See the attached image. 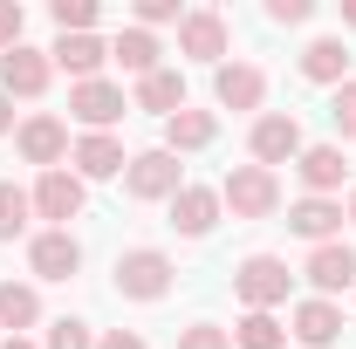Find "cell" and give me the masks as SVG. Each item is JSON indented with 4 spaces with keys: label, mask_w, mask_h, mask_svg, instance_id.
Segmentation results:
<instances>
[{
    "label": "cell",
    "mask_w": 356,
    "mask_h": 349,
    "mask_svg": "<svg viewBox=\"0 0 356 349\" xmlns=\"http://www.w3.org/2000/svg\"><path fill=\"white\" fill-rule=\"evenodd\" d=\"M254 158H261V165H288V158H302V124L281 117V110L261 117V124H254Z\"/></svg>",
    "instance_id": "8"
},
{
    "label": "cell",
    "mask_w": 356,
    "mask_h": 349,
    "mask_svg": "<svg viewBox=\"0 0 356 349\" xmlns=\"http://www.w3.org/2000/svg\"><path fill=\"white\" fill-rule=\"evenodd\" d=\"M220 199L233 206V219H267L274 206H281V185H274L267 165H240V172H226Z\"/></svg>",
    "instance_id": "1"
},
{
    "label": "cell",
    "mask_w": 356,
    "mask_h": 349,
    "mask_svg": "<svg viewBox=\"0 0 356 349\" xmlns=\"http://www.w3.org/2000/svg\"><path fill=\"white\" fill-rule=\"evenodd\" d=\"M110 55H117V62H124V69H131L137 83H144V76H158V42H151V35H144V28H124V35H117V42H110Z\"/></svg>",
    "instance_id": "22"
},
{
    "label": "cell",
    "mask_w": 356,
    "mask_h": 349,
    "mask_svg": "<svg viewBox=\"0 0 356 349\" xmlns=\"http://www.w3.org/2000/svg\"><path fill=\"white\" fill-rule=\"evenodd\" d=\"M28 261H35V274H42V281H69V274L83 267V247L69 240V226H55V233H42V240L28 247Z\"/></svg>",
    "instance_id": "9"
},
{
    "label": "cell",
    "mask_w": 356,
    "mask_h": 349,
    "mask_svg": "<svg viewBox=\"0 0 356 349\" xmlns=\"http://www.w3.org/2000/svg\"><path fill=\"white\" fill-rule=\"evenodd\" d=\"M206 144H213V117H206V110H178L172 124H165V151H206Z\"/></svg>",
    "instance_id": "21"
},
{
    "label": "cell",
    "mask_w": 356,
    "mask_h": 349,
    "mask_svg": "<svg viewBox=\"0 0 356 349\" xmlns=\"http://www.w3.org/2000/svg\"><path fill=\"white\" fill-rule=\"evenodd\" d=\"M96 349H144V336H131V329H110V336H103Z\"/></svg>",
    "instance_id": "34"
},
{
    "label": "cell",
    "mask_w": 356,
    "mask_h": 349,
    "mask_svg": "<svg viewBox=\"0 0 356 349\" xmlns=\"http://www.w3.org/2000/svg\"><path fill=\"white\" fill-rule=\"evenodd\" d=\"M295 336L309 349H329L336 336H343V315H336V302H302L295 308Z\"/></svg>",
    "instance_id": "19"
},
{
    "label": "cell",
    "mask_w": 356,
    "mask_h": 349,
    "mask_svg": "<svg viewBox=\"0 0 356 349\" xmlns=\"http://www.w3.org/2000/svg\"><path fill=\"white\" fill-rule=\"evenodd\" d=\"M343 69H350V48L343 42H309L302 48V76L309 83H343Z\"/></svg>",
    "instance_id": "23"
},
{
    "label": "cell",
    "mask_w": 356,
    "mask_h": 349,
    "mask_svg": "<svg viewBox=\"0 0 356 349\" xmlns=\"http://www.w3.org/2000/svg\"><path fill=\"white\" fill-rule=\"evenodd\" d=\"M62 151H69V131H62L55 117H28V124H21V158H28V165H48V172H55Z\"/></svg>",
    "instance_id": "15"
},
{
    "label": "cell",
    "mask_w": 356,
    "mask_h": 349,
    "mask_svg": "<svg viewBox=\"0 0 356 349\" xmlns=\"http://www.w3.org/2000/svg\"><path fill=\"white\" fill-rule=\"evenodd\" d=\"M288 226H295L302 240H315V247H329V233L343 226V206H336V199H302V206L288 213Z\"/></svg>",
    "instance_id": "18"
},
{
    "label": "cell",
    "mask_w": 356,
    "mask_h": 349,
    "mask_svg": "<svg viewBox=\"0 0 356 349\" xmlns=\"http://www.w3.org/2000/svg\"><path fill=\"white\" fill-rule=\"evenodd\" d=\"M267 21L295 28V21H309V0H267Z\"/></svg>",
    "instance_id": "31"
},
{
    "label": "cell",
    "mask_w": 356,
    "mask_h": 349,
    "mask_svg": "<svg viewBox=\"0 0 356 349\" xmlns=\"http://www.w3.org/2000/svg\"><path fill=\"white\" fill-rule=\"evenodd\" d=\"M7 124H14V110H7V96H0V131H7Z\"/></svg>",
    "instance_id": "35"
},
{
    "label": "cell",
    "mask_w": 356,
    "mask_h": 349,
    "mask_svg": "<svg viewBox=\"0 0 356 349\" xmlns=\"http://www.w3.org/2000/svg\"><path fill=\"white\" fill-rule=\"evenodd\" d=\"M233 343H240V349H281V343H288V329H281L267 308H247L240 329H233Z\"/></svg>",
    "instance_id": "24"
},
{
    "label": "cell",
    "mask_w": 356,
    "mask_h": 349,
    "mask_svg": "<svg viewBox=\"0 0 356 349\" xmlns=\"http://www.w3.org/2000/svg\"><path fill=\"white\" fill-rule=\"evenodd\" d=\"M35 213H42V219H62V226H69V219L83 213V178H76V172H62V165H55V172H42V185H35Z\"/></svg>",
    "instance_id": "7"
},
{
    "label": "cell",
    "mask_w": 356,
    "mask_h": 349,
    "mask_svg": "<svg viewBox=\"0 0 356 349\" xmlns=\"http://www.w3.org/2000/svg\"><path fill=\"white\" fill-rule=\"evenodd\" d=\"M261 69H254V62H226L220 76H213V96H220L226 110H254V103H261Z\"/></svg>",
    "instance_id": "13"
},
{
    "label": "cell",
    "mask_w": 356,
    "mask_h": 349,
    "mask_svg": "<svg viewBox=\"0 0 356 349\" xmlns=\"http://www.w3.org/2000/svg\"><path fill=\"white\" fill-rule=\"evenodd\" d=\"M343 21H350V28H356V0H350V7H343Z\"/></svg>",
    "instance_id": "36"
},
{
    "label": "cell",
    "mask_w": 356,
    "mask_h": 349,
    "mask_svg": "<svg viewBox=\"0 0 356 349\" xmlns=\"http://www.w3.org/2000/svg\"><path fill=\"white\" fill-rule=\"evenodd\" d=\"M48 55H55V62H62V69H69L76 83H96V69L110 62V48L96 42V35H62V42L48 48Z\"/></svg>",
    "instance_id": "14"
},
{
    "label": "cell",
    "mask_w": 356,
    "mask_h": 349,
    "mask_svg": "<svg viewBox=\"0 0 356 349\" xmlns=\"http://www.w3.org/2000/svg\"><path fill=\"white\" fill-rule=\"evenodd\" d=\"M48 14H55V28H62V35H89V21H96V0H55Z\"/></svg>",
    "instance_id": "27"
},
{
    "label": "cell",
    "mask_w": 356,
    "mask_h": 349,
    "mask_svg": "<svg viewBox=\"0 0 356 349\" xmlns=\"http://www.w3.org/2000/svg\"><path fill=\"white\" fill-rule=\"evenodd\" d=\"M350 219H356V192H350Z\"/></svg>",
    "instance_id": "38"
},
{
    "label": "cell",
    "mask_w": 356,
    "mask_h": 349,
    "mask_svg": "<svg viewBox=\"0 0 356 349\" xmlns=\"http://www.w3.org/2000/svg\"><path fill=\"white\" fill-rule=\"evenodd\" d=\"M28 206H35V199H28L21 185H7V178H0V240H14V233L28 226Z\"/></svg>",
    "instance_id": "26"
},
{
    "label": "cell",
    "mask_w": 356,
    "mask_h": 349,
    "mask_svg": "<svg viewBox=\"0 0 356 349\" xmlns=\"http://www.w3.org/2000/svg\"><path fill=\"white\" fill-rule=\"evenodd\" d=\"M233 288H240V302H247V308H274V302H288V261L254 254V261L233 274Z\"/></svg>",
    "instance_id": "3"
},
{
    "label": "cell",
    "mask_w": 356,
    "mask_h": 349,
    "mask_svg": "<svg viewBox=\"0 0 356 349\" xmlns=\"http://www.w3.org/2000/svg\"><path fill=\"white\" fill-rule=\"evenodd\" d=\"M117 288H124L131 302H158V295L172 288V261H165V254H151V247H137V254L117 261Z\"/></svg>",
    "instance_id": "2"
},
{
    "label": "cell",
    "mask_w": 356,
    "mask_h": 349,
    "mask_svg": "<svg viewBox=\"0 0 356 349\" xmlns=\"http://www.w3.org/2000/svg\"><path fill=\"white\" fill-rule=\"evenodd\" d=\"M48 349H96V343H89V329H83V322H69V315H62V322L48 329Z\"/></svg>",
    "instance_id": "29"
},
{
    "label": "cell",
    "mask_w": 356,
    "mask_h": 349,
    "mask_svg": "<svg viewBox=\"0 0 356 349\" xmlns=\"http://www.w3.org/2000/svg\"><path fill=\"white\" fill-rule=\"evenodd\" d=\"M0 349H35V343H21V336H14V343H0Z\"/></svg>",
    "instance_id": "37"
},
{
    "label": "cell",
    "mask_w": 356,
    "mask_h": 349,
    "mask_svg": "<svg viewBox=\"0 0 356 349\" xmlns=\"http://www.w3.org/2000/svg\"><path fill=\"white\" fill-rule=\"evenodd\" d=\"M329 117H336V131H343V137H356V83H343V89H336Z\"/></svg>",
    "instance_id": "30"
},
{
    "label": "cell",
    "mask_w": 356,
    "mask_h": 349,
    "mask_svg": "<svg viewBox=\"0 0 356 349\" xmlns=\"http://www.w3.org/2000/svg\"><path fill=\"white\" fill-rule=\"evenodd\" d=\"M48 89V55L42 48H7L0 55V96H42Z\"/></svg>",
    "instance_id": "6"
},
{
    "label": "cell",
    "mask_w": 356,
    "mask_h": 349,
    "mask_svg": "<svg viewBox=\"0 0 356 349\" xmlns=\"http://www.w3.org/2000/svg\"><path fill=\"white\" fill-rule=\"evenodd\" d=\"M137 21L158 28V21H178V0H137Z\"/></svg>",
    "instance_id": "32"
},
{
    "label": "cell",
    "mask_w": 356,
    "mask_h": 349,
    "mask_svg": "<svg viewBox=\"0 0 356 349\" xmlns=\"http://www.w3.org/2000/svg\"><path fill=\"white\" fill-rule=\"evenodd\" d=\"M124 185H131V199H178V158L172 151H144L124 165Z\"/></svg>",
    "instance_id": "4"
},
{
    "label": "cell",
    "mask_w": 356,
    "mask_h": 349,
    "mask_svg": "<svg viewBox=\"0 0 356 349\" xmlns=\"http://www.w3.org/2000/svg\"><path fill=\"white\" fill-rule=\"evenodd\" d=\"M35 315H42L35 288H21V281H0V329H28Z\"/></svg>",
    "instance_id": "25"
},
{
    "label": "cell",
    "mask_w": 356,
    "mask_h": 349,
    "mask_svg": "<svg viewBox=\"0 0 356 349\" xmlns=\"http://www.w3.org/2000/svg\"><path fill=\"white\" fill-rule=\"evenodd\" d=\"M213 219H220V192H206V185H178V199H172V226L185 233V240L213 233Z\"/></svg>",
    "instance_id": "10"
},
{
    "label": "cell",
    "mask_w": 356,
    "mask_h": 349,
    "mask_svg": "<svg viewBox=\"0 0 356 349\" xmlns=\"http://www.w3.org/2000/svg\"><path fill=\"white\" fill-rule=\"evenodd\" d=\"M178 48H185L192 62H220L226 55V21L220 14H185V21H178Z\"/></svg>",
    "instance_id": "11"
},
{
    "label": "cell",
    "mask_w": 356,
    "mask_h": 349,
    "mask_svg": "<svg viewBox=\"0 0 356 349\" xmlns=\"http://www.w3.org/2000/svg\"><path fill=\"white\" fill-rule=\"evenodd\" d=\"M295 172H302V185H309V199H329V192L343 185V172H350V165H343V151H336V144H309Z\"/></svg>",
    "instance_id": "12"
},
{
    "label": "cell",
    "mask_w": 356,
    "mask_h": 349,
    "mask_svg": "<svg viewBox=\"0 0 356 349\" xmlns=\"http://www.w3.org/2000/svg\"><path fill=\"white\" fill-rule=\"evenodd\" d=\"M178 349H233V336H226V329H213V322H192V329L178 336Z\"/></svg>",
    "instance_id": "28"
},
{
    "label": "cell",
    "mask_w": 356,
    "mask_h": 349,
    "mask_svg": "<svg viewBox=\"0 0 356 349\" xmlns=\"http://www.w3.org/2000/svg\"><path fill=\"white\" fill-rule=\"evenodd\" d=\"M124 172V144L103 131H89L83 144H76V178H117Z\"/></svg>",
    "instance_id": "17"
},
{
    "label": "cell",
    "mask_w": 356,
    "mask_h": 349,
    "mask_svg": "<svg viewBox=\"0 0 356 349\" xmlns=\"http://www.w3.org/2000/svg\"><path fill=\"white\" fill-rule=\"evenodd\" d=\"M69 110L83 117L89 131H110L131 103H124V89H117V83H103V76H96V83H76V89H69Z\"/></svg>",
    "instance_id": "5"
},
{
    "label": "cell",
    "mask_w": 356,
    "mask_h": 349,
    "mask_svg": "<svg viewBox=\"0 0 356 349\" xmlns=\"http://www.w3.org/2000/svg\"><path fill=\"white\" fill-rule=\"evenodd\" d=\"M137 110H158V117L172 124L178 110H185V83H178L172 69H158V76H144V83H137Z\"/></svg>",
    "instance_id": "20"
},
{
    "label": "cell",
    "mask_w": 356,
    "mask_h": 349,
    "mask_svg": "<svg viewBox=\"0 0 356 349\" xmlns=\"http://www.w3.org/2000/svg\"><path fill=\"white\" fill-rule=\"evenodd\" d=\"M309 281L322 288V295H336V288H350V281H356V254L343 247V240H329V247H315V254H309Z\"/></svg>",
    "instance_id": "16"
},
{
    "label": "cell",
    "mask_w": 356,
    "mask_h": 349,
    "mask_svg": "<svg viewBox=\"0 0 356 349\" xmlns=\"http://www.w3.org/2000/svg\"><path fill=\"white\" fill-rule=\"evenodd\" d=\"M0 48H21V7L0 0Z\"/></svg>",
    "instance_id": "33"
}]
</instances>
